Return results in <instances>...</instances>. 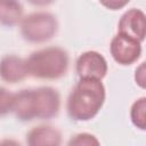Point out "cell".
Segmentation results:
<instances>
[{"label":"cell","instance_id":"11","mask_svg":"<svg viewBox=\"0 0 146 146\" xmlns=\"http://www.w3.org/2000/svg\"><path fill=\"white\" fill-rule=\"evenodd\" d=\"M24 17L22 2L15 0H0V25L15 27L21 24Z\"/></svg>","mask_w":146,"mask_h":146},{"label":"cell","instance_id":"13","mask_svg":"<svg viewBox=\"0 0 146 146\" xmlns=\"http://www.w3.org/2000/svg\"><path fill=\"white\" fill-rule=\"evenodd\" d=\"M66 146H102L99 139L90 132H79L73 135Z\"/></svg>","mask_w":146,"mask_h":146},{"label":"cell","instance_id":"4","mask_svg":"<svg viewBox=\"0 0 146 146\" xmlns=\"http://www.w3.org/2000/svg\"><path fill=\"white\" fill-rule=\"evenodd\" d=\"M143 43L121 33H116L110 42V55L121 66H130L139 60Z\"/></svg>","mask_w":146,"mask_h":146},{"label":"cell","instance_id":"14","mask_svg":"<svg viewBox=\"0 0 146 146\" xmlns=\"http://www.w3.org/2000/svg\"><path fill=\"white\" fill-rule=\"evenodd\" d=\"M15 92L0 86V117H5L13 113Z\"/></svg>","mask_w":146,"mask_h":146},{"label":"cell","instance_id":"16","mask_svg":"<svg viewBox=\"0 0 146 146\" xmlns=\"http://www.w3.org/2000/svg\"><path fill=\"white\" fill-rule=\"evenodd\" d=\"M128 3H129V0H125V1L112 0V1H103V2H100L102 6L106 7V8L110 9V10H119V9H122V8H124Z\"/></svg>","mask_w":146,"mask_h":146},{"label":"cell","instance_id":"6","mask_svg":"<svg viewBox=\"0 0 146 146\" xmlns=\"http://www.w3.org/2000/svg\"><path fill=\"white\" fill-rule=\"evenodd\" d=\"M36 102V120H51L60 111V94L57 89L49 86L34 88Z\"/></svg>","mask_w":146,"mask_h":146},{"label":"cell","instance_id":"7","mask_svg":"<svg viewBox=\"0 0 146 146\" xmlns=\"http://www.w3.org/2000/svg\"><path fill=\"white\" fill-rule=\"evenodd\" d=\"M117 33L130 36L140 43L145 41L146 36V15L136 7L127 9L117 22Z\"/></svg>","mask_w":146,"mask_h":146},{"label":"cell","instance_id":"15","mask_svg":"<svg viewBox=\"0 0 146 146\" xmlns=\"http://www.w3.org/2000/svg\"><path fill=\"white\" fill-rule=\"evenodd\" d=\"M133 80L135 83L141 88L145 89L146 88V63L141 62L135 70V74H133Z\"/></svg>","mask_w":146,"mask_h":146},{"label":"cell","instance_id":"9","mask_svg":"<svg viewBox=\"0 0 146 146\" xmlns=\"http://www.w3.org/2000/svg\"><path fill=\"white\" fill-rule=\"evenodd\" d=\"M62 132L50 124L32 127L25 136L26 146H62Z\"/></svg>","mask_w":146,"mask_h":146},{"label":"cell","instance_id":"1","mask_svg":"<svg viewBox=\"0 0 146 146\" xmlns=\"http://www.w3.org/2000/svg\"><path fill=\"white\" fill-rule=\"evenodd\" d=\"M106 100L104 83L95 79H79L66 99L67 116L75 122H88L96 117Z\"/></svg>","mask_w":146,"mask_h":146},{"label":"cell","instance_id":"12","mask_svg":"<svg viewBox=\"0 0 146 146\" xmlns=\"http://www.w3.org/2000/svg\"><path fill=\"white\" fill-rule=\"evenodd\" d=\"M129 117L135 128L138 130H146V97L141 96L137 98L130 106Z\"/></svg>","mask_w":146,"mask_h":146},{"label":"cell","instance_id":"17","mask_svg":"<svg viewBox=\"0 0 146 146\" xmlns=\"http://www.w3.org/2000/svg\"><path fill=\"white\" fill-rule=\"evenodd\" d=\"M0 146H23L21 141H18L15 138L11 137H7L0 140Z\"/></svg>","mask_w":146,"mask_h":146},{"label":"cell","instance_id":"10","mask_svg":"<svg viewBox=\"0 0 146 146\" xmlns=\"http://www.w3.org/2000/svg\"><path fill=\"white\" fill-rule=\"evenodd\" d=\"M13 113L21 122H31L36 120V102L34 88L21 89L15 92Z\"/></svg>","mask_w":146,"mask_h":146},{"label":"cell","instance_id":"2","mask_svg":"<svg viewBox=\"0 0 146 146\" xmlns=\"http://www.w3.org/2000/svg\"><path fill=\"white\" fill-rule=\"evenodd\" d=\"M26 59L29 76L38 80L55 81L66 75L70 55L59 46H48L32 51Z\"/></svg>","mask_w":146,"mask_h":146},{"label":"cell","instance_id":"3","mask_svg":"<svg viewBox=\"0 0 146 146\" xmlns=\"http://www.w3.org/2000/svg\"><path fill=\"white\" fill-rule=\"evenodd\" d=\"M57 17L46 10H38L25 15L19 24V33L24 41L33 44L50 41L58 32Z\"/></svg>","mask_w":146,"mask_h":146},{"label":"cell","instance_id":"5","mask_svg":"<svg viewBox=\"0 0 146 146\" xmlns=\"http://www.w3.org/2000/svg\"><path fill=\"white\" fill-rule=\"evenodd\" d=\"M74 68L79 79H95L102 81L108 72V63L99 51L87 50L78 56Z\"/></svg>","mask_w":146,"mask_h":146},{"label":"cell","instance_id":"8","mask_svg":"<svg viewBox=\"0 0 146 146\" xmlns=\"http://www.w3.org/2000/svg\"><path fill=\"white\" fill-rule=\"evenodd\" d=\"M29 76L26 59L15 55L7 54L0 58V80L9 83L16 84L23 82Z\"/></svg>","mask_w":146,"mask_h":146}]
</instances>
